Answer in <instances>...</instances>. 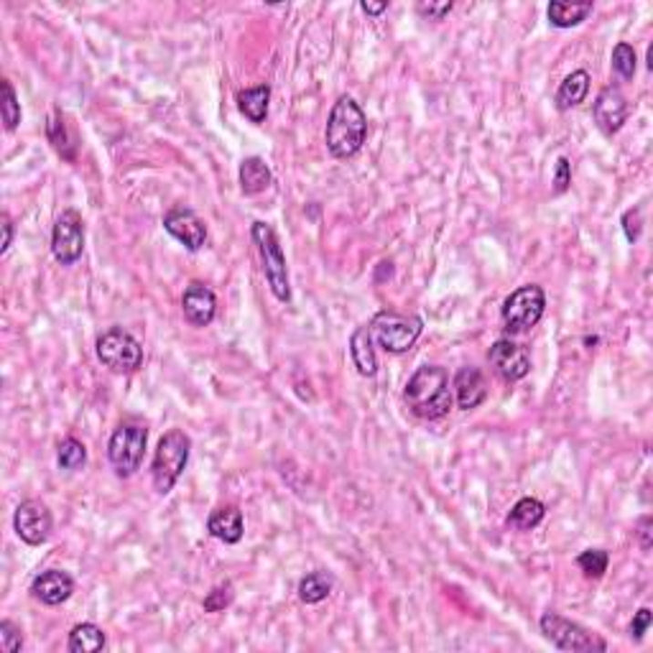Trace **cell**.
<instances>
[{
  "instance_id": "6da1fadb",
  "label": "cell",
  "mask_w": 653,
  "mask_h": 653,
  "mask_svg": "<svg viewBox=\"0 0 653 653\" xmlns=\"http://www.w3.org/2000/svg\"><path fill=\"white\" fill-rule=\"evenodd\" d=\"M403 401L409 403L411 414L424 421H437L452 411L454 396L450 390V376L440 365H421L409 378L403 389Z\"/></svg>"
},
{
  "instance_id": "52a82bcc",
  "label": "cell",
  "mask_w": 653,
  "mask_h": 653,
  "mask_svg": "<svg viewBox=\"0 0 653 653\" xmlns=\"http://www.w3.org/2000/svg\"><path fill=\"white\" fill-rule=\"evenodd\" d=\"M95 352L108 370L113 373H136L143 365V347L140 342L123 326H110L95 342Z\"/></svg>"
},
{
  "instance_id": "836d02e7",
  "label": "cell",
  "mask_w": 653,
  "mask_h": 653,
  "mask_svg": "<svg viewBox=\"0 0 653 653\" xmlns=\"http://www.w3.org/2000/svg\"><path fill=\"white\" fill-rule=\"evenodd\" d=\"M641 227H643V212L641 207H633L628 212L623 214V233L628 243H638L641 238Z\"/></svg>"
},
{
  "instance_id": "d4e9b609",
  "label": "cell",
  "mask_w": 653,
  "mask_h": 653,
  "mask_svg": "<svg viewBox=\"0 0 653 653\" xmlns=\"http://www.w3.org/2000/svg\"><path fill=\"white\" fill-rule=\"evenodd\" d=\"M590 0L587 3H562V0H554L549 5V24L556 26V28H572V26H579L582 21H587V16L592 13Z\"/></svg>"
},
{
  "instance_id": "7402d4cb",
  "label": "cell",
  "mask_w": 653,
  "mask_h": 653,
  "mask_svg": "<svg viewBox=\"0 0 653 653\" xmlns=\"http://www.w3.org/2000/svg\"><path fill=\"white\" fill-rule=\"evenodd\" d=\"M268 102H271V88L268 85H258V88L240 89L238 92V110L255 126H261L265 120Z\"/></svg>"
},
{
  "instance_id": "ac0fdd59",
  "label": "cell",
  "mask_w": 653,
  "mask_h": 653,
  "mask_svg": "<svg viewBox=\"0 0 653 653\" xmlns=\"http://www.w3.org/2000/svg\"><path fill=\"white\" fill-rule=\"evenodd\" d=\"M207 531L214 539L225 541V544H238L245 534L243 526V513L238 505H220L214 508L210 518H207Z\"/></svg>"
},
{
  "instance_id": "4316f807",
  "label": "cell",
  "mask_w": 653,
  "mask_h": 653,
  "mask_svg": "<svg viewBox=\"0 0 653 653\" xmlns=\"http://www.w3.org/2000/svg\"><path fill=\"white\" fill-rule=\"evenodd\" d=\"M47 136H49V143L54 146V151L59 153L62 159H67V161H75V143H72L69 133H67V123H64L62 110H51L49 123H47Z\"/></svg>"
},
{
  "instance_id": "5b68a950",
  "label": "cell",
  "mask_w": 653,
  "mask_h": 653,
  "mask_svg": "<svg viewBox=\"0 0 653 653\" xmlns=\"http://www.w3.org/2000/svg\"><path fill=\"white\" fill-rule=\"evenodd\" d=\"M424 322L416 315H399V312H378L370 322V335L378 345L390 355H403L421 337Z\"/></svg>"
},
{
  "instance_id": "5bb4252c",
  "label": "cell",
  "mask_w": 653,
  "mask_h": 653,
  "mask_svg": "<svg viewBox=\"0 0 653 653\" xmlns=\"http://www.w3.org/2000/svg\"><path fill=\"white\" fill-rule=\"evenodd\" d=\"M592 118L605 136L617 133L628 120V100L617 88H605L592 105Z\"/></svg>"
},
{
  "instance_id": "f35d334b",
  "label": "cell",
  "mask_w": 653,
  "mask_h": 653,
  "mask_svg": "<svg viewBox=\"0 0 653 653\" xmlns=\"http://www.w3.org/2000/svg\"><path fill=\"white\" fill-rule=\"evenodd\" d=\"M0 223H3V245H0V253H8L13 245V220L11 214L3 212L0 214Z\"/></svg>"
},
{
  "instance_id": "ffe728a7",
  "label": "cell",
  "mask_w": 653,
  "mask_h": 653,
  "mask_svg": "<svg viewBox=\"0 0 653 653\" xmlns=\"http://www.w3.org/2000/svg\"><path fill=\"white\" fill-rule=\"evenodd\" d=\"M350 355L358 373L365 378H373L378 373V358L373 350V335L370 326H358L350 337Z\"/></svg>"
},
{
  "instance_id": "30bf717a",
  "label": "cell",
  "mask_w": 653,
  "mask_h": 653,
  "mask_svg": "<svg viewBox=\"0 0 653 653\" xmlns=\"http://www.w3.org/2000/svg\"><path fill=\"white\" fill-rule=\"evenodd\" d=\"M85 251V223L75 210H64L51 233V253L57 258V264L72 265L82 258Z\"/></svg>"
},
{
  "instance_id": "9a60e30c",
  "label": "cell",
  "mask_w": 653,
  "mask_h": 653,
  "mask_svg": "<svg viewBox=\"0 0 653 653\" xmlns=\"http://www.w3.org/2000/svg\"><path fill=\"white\" fill-rule=\"evenodd\" d=\"M181 312L192 326H210L217 315V296L202 281H192L181 296Z\"/></svg>"
},
{
  "instance_id": "7c38bea8",
  "label": "cell",
  "mask_w": 653,
  "mask_h": 653,
  "mask_svg": "<svg viewBox=\"0 0 653 653\" xmlns=\"http://www.w3.org/2000/svg\"><path fill=\"white\" fill-rule=\"evenodd\" d=\"M163 230L192 253H197L207 243L204 220L194 210H189V207H174L171 212L163 214Z\"/></svg>"
},
{
  "instance_id": "277c9868",
  "label": "cell",
  "mask_w": 653,
  "mask_h": 653,
  "mask_svg": "<svg viewBox=\"0 0 653 653\" xmlns=\"http://www.w3.org/2000/svg\"><path fill=\"white\" fill-rule=\"evenodd\" d=\"M253 243L258 245L261 253V261H264V274L268 286L274 291L278 302L289 304L291 302V284H289V268H286V255L281 251V243H278L274 227L268 223H253L251 227Z\"/></svg>"
},
{
  "instance_id": "ab89813d",
  "label": "cell",
  "mask_w": 653,
  "mask_h": 653,
  "mask_svg": "<svg viewBox=\"0 0 653 653\" xmlns=\"http://www.w3.org/2000/svg\"><path fill=\"white\" fill-rule=\"evenodd\" d=\"M360 8H363V13H368V16H380L383 11H389V3H386V0H383V3H368V0H363Z\"/></svg>"
},
{
  "instance_id": "603a6c76",
  "label": "cell",
  "mask_w": 653,
  "mask_h": 653,
  "mask_svg": "<svg viewBox=\"0 0 653 653\" xmlns=\"http://www.w3.org/2000/svg\"><path fill=\"white\" fill-rule=\"evenodd\" d=\"M105 646H108V636L95 623H79V626H75L72 633H69V643H67V648L72 653H98Z\"/></svg>"
},
{
  "instance_id": "f1b7e54d",
  "label": "cell",
  "mask_w": 653,
  "mask_h": 653,
  "mask_svg": "<svg viewBox=\"0 0 653 653\" xmlns=\"http://www.w3.org/2000/svg\"><path fill=\"white\" fill-rule=\"evenodd\" d=\"M607 565H610V556L605 549H587L577 556V566L585 572V577L590 579H600L607 572Z\"/></svg>"
},
{
  "instance_id": "d6986e66",
  "label": "cell",
  "mask_w": 653,
  "mask_h": 653,
  "mask_svg": "<svg viewBox=\"0 0 653 653\" xmlns=\"http://www.w3.org/2000/svg\"><path fill=\"white\" fill-rule=\"evenodd\" d=\"M240 192L245 194V197H255V194H261L265 189L271 187V181H274V174H271V169H268V163L261 159V156H248V159H243L240 161Z\"/></svg>"
},
{
  "instance_id": "e575fe53",
  "label": "cell",
  "mask_w": 653,
  "mask_h": 653,
  "mask_svg": "<svg viewBox=\"0 0 653 653\" xmlns=\"http://www.w3.org/2000/svg\"><path fill=\"white\" fill-rule=\"evenodd\" d=\"M569 184H572V163L562 156L556 161V171H554V194H565Z\"/></svg>"
},
{
  "instance_id": "484cf974",
  "label": "cell",
  "mask_w": 653,
  "mask_h": 653,
  "mask_svg": "<svg viewBox=\"0 0 653 653\" xmlns=\"http://www.w3.org/2000/svg\"><path fill=\"white\" fill-rule=\"evenodd\" d=\"M335 590V577L326 572H309L306 577L299 582V600L306 605H316L326 600Z\"/></svg>"
},
{
  "instance_id": "d590c367",
  "label": "cell",
  "mask_w": 653,
  "mask_h": 653,
  "mask_svg": "<svg viewBox=\"0 0 653 653\" xmlns=\"http://www.w3.org/2000/svg\"><path fill=\"white\" fill-rule=\"evenodd\" d=\"M651 610L648 607H641L638 613H636V617H633V623H630V638L636 643H641L643 641V636L648 633V628H651Z\"/></svg>"
},
{
  "instance_id": "d6a6232c",
  "label": "cell",
  "mask_w": 653,
  "mask_h": 653,
  "mask_svg": "<svg viewBox=\"0 0 653 653\" xmlns=\"http://www.w3.org/2000/svg\"><path fill=\"white\" fill-rule=\"evenodd\" d=\"M24 648V633L21 628L11 623V620H3L0 623V651L3 653H18Z\"/></svg>"
},
{
  "instance_id": "4dcf8cb0",
  "label": "cell",
  "mask_w": 653,
  "mask_h": 653,
  "mask_svg": "<svg viewBox=\"0 0 653 653\" xmlns=\"http://www.w3.org/2000/svg\"><path fill=\"white\" fill-rule=\"evenodd\" d=\"M0 88H3V123H5V130L13 133L21 123V102L16 98V89L8 79H3Z\"/></svg>"
},
{
  "instance_id": "74e56055",
  "label": "cell",
  "mask_w": 653,
  "mask_h": 653,
  "mask_svg": "<svg viewBox=\"0 0 653 653\" xmlns=\"http://www.w3.org/2000/svg\"><path fill=\"white\" fill-rule=\"evenodd\" d=\"M651 526H653V518L651 515H643L641 521H638V541H641V549L643 552H648L651 549Z\"/></svg>"
},
{
  "instance_id": "e0dca14e",
  "label": "cell",
  "mask_w": 653,
  "mask_h": 653,
  "mask_svg": "<svg viewBox=\"0 0 653 653\" xmlns=\"http://www.w3.org/2000/svg\"><path fill=\"white\" fill-rule=\"evenodd\" d=\"M452 386H454L457 406H460L462 411H472V409H478L480 403L488 399V383H485V376L480 373L475 365L460 368L457 376H454Z\"/></svg>"
},
{
  "instance_id": "3957f363",
  "label": "cell",
  "mask_w": 653,
  "mask_h": 653,
  "mask_svg": "<svg viewBox=\"0 0 653 653\" xmlns=\"http://www.w3.org/2000/svg\"><path fill=\"white\" fill-rule=\"evenodd\" d=\"M189 452H192V440L181 429H171V431H166L159 440V447L153 452L151 462L153 488H156L159 495L171 492L176 480L181 478V472L187 470Z\"/></svg>"
},
{
  "instance_id": "44dd1931",
  "label": "cell",
  "mask_w": 653,
  "mask_h": 653,
  "mask_svg": "<svg viewBox=\"0 0 653 653\" xmlns=\"http://www.w3.org/2000/svg\"><path fill=\"white\" fill-rule=\"evenodd\" d=\"M587 92H590V75L585 72V69H577V72H572L569 77H565V82L559 85L556 89V110H572V108H577L579 102H585L587 98Z\"/></svg>"
},
{
  "instance_id": "1f68e13d",
  "label": "cell",
  "mask_w": 653,
  "mask_h": 653,
  "mask_svg": "<svg viewBox=\"0 0 653 653\" xmlns=\"http://www.w3.org/2000/svg\"><path fill=\"white\" fill-rule=\"evenodd\" d=\"M636 49L626 44V41H620L616 44V49H613V69H616L617 75L623 77V79H633L636 75Z\"/></svg>"
},
{
  "instance_id": "ba28073f",
  "label": "cell",
  "mask_w": 653,
  "mask_h": 653,
  "mask_svg": "<svg viewBox=\"0 0 653 653\" xmlns=\"http://www.w3.org/2000/svg\"><path fill=\"white\" fill-rule=\"evenodd\" d=\"M541 633L549 638V641L562 648V651H575V653H605L607 651V643L592 633V630L582 628L579 623H572L566 620L559 613H544L539 620Z\"/></svg>"
},
{
  "instance_id": "83f0119b",
  "label": "cell",
  "mask_w": 653,
  "mask_h": 653,
  "mask_svg": "<svg viewBox=\"0 0 653 653\" xmlns=\"http://www.w3.org/2000/svg\"><path fill=\"white\" fill-rule=\"evenodd\" d=\"M57 462H59L62 470H79V467H85V462H88V447L79 440H75V437H69V440H64L62 444H59Z\"/></svg>"
},
{
  "instance_id": "cb8c5ba5",
  "label": "cell",
  "mask_w": 653,
  "mask_h": 653,
  "mask_svg": "<svg viewBox=\"0 0 653 653\" xmlns=\"http://www.w3.org/2000/svg\"><path fill=\"white\" fill-rule=\"evenodd\" d=\"M544 515H546L544 503L536 501V498H521V501L511 508V513H508L505 521H508V526L515 528V531H531V528H536L541 521H544Z\"/></svg>"
},
{
  "instance_id": "4fadbf2b",
  "label": "cell",
  "mask_w": 653,
  "mask_h": 653,
  "mask_svg": "<svg viewBox=\"0 0 653 653\" xmlns=\"http://www.w3.org/2000/svg\"><path fill=\"white\" fill-rule=\"evenodd\" d=\"M490 365L495 368V373L508 380V383H515V380H523V378L531 373V358H528V350L523 345H518L513 339H498L488 352Z\"/></svg>"
},
{
  "instance_id": "7a4b0ae2",
  "label": "cell",
  "mask_w": 653,
  "mask_h": 653,
  "mask_svg": "<svg viewBox=\"0 0 653 653\" xmlns=\"http://www.w3.org/2000/svg\"><path fill=\"white\" fill-rule=\"evenodd\" d=\"M365 139H368V118H365L363 108L355 102V98L342 95L332 105L329 118H326V151L335 159H350L363 149Z\"/></svg>"
},
{
  "instance_id": "2e32d148",
  "label": "cell",
  "mask_w": 653,
  "mask_h": 653,
  "mask_svg": "<svg viewBox=\"0 0 653 653\" xmlns=\"http://www.w3.org/2000/svg\"><path fill=\"white\" fill-rule=\"evenodd\" d=\"M72 592H75V579L62 569H47L31 582V595L38 603L49 605V607L67 603L72 597Z\"/></svg>"
},
{
  "instance_id": "8992f818",
  "label": "cell",
  "mask_w": 653,
  "mask_h": 653,
  "mask_svg": "<svg viewBox=\"0 0 653 653\" xmlns=\"http://www.w3.org/2000/svg\"><path fill=\"white\" fill-rule=\"evenodd\" d=\"M149 444V429L140 424H120L108 441V460L118 478L136 475L143 465V454Z\"/></svg>"
},
{
  "instance_id": "f546056e",
  "label": "cell",
  "mask_w": 653,
  "mask_h": 653,
  "mask_svg": "<svg viewBox=\"0 0 653 653\" xmlns=\"http://www.w3.org/2000/svg\"><path fill=\"white\" fill-rule=\"evenodd\" d=\"M235 600V590H233V582H220L214 585L212 590L207 592V597L202 600L204 613H223L225 607H230Z\"/></svg>"
},
{
  "instance_id": "9c48e42d",
  "label": "cell",
  "mask_w": 653,
  "mask_h": 653,
  "mask_svg": "<svg viewBox=\"0 0 653 653\" xmlns=\"http://www.w3.org/2000/svg\"><path fill=\"white\" fill-rule=\"evenodd\" d=\"M546 309V294L539 284H526L521 289H515L505 302H503L501 316L505 329L511 335H521L539 325L541 316Z\"/></svg>"
},
{
  "instance_id": "8d00e7d4",
  "label": "cell",
  "mask_w": 653,
  "mask_h": 653,
  "mask_svg": "<svg viewBox=\"0 0 653 653\" xmlns=\"http://www.w3.org/2000/svg\"><path fill=\"white\" fill-rule=\"evenodd\" d=\"M416 11L421 13L429 21H444V16L452 13V3H419Z\"/></svg>"
},
{
  "instance_id": "8fae6325",
  "label": "cell",
  "mask_w": 653,
  "mask_h": 653,
  "mask_svg": "<svg viewBox=\"0 0 653 653\" xmlns=\"http://www.w3.org/2000/svg\"><path fill=\"white\" fill-rule=\"evenodd\" d=\"M13 528L18 534V539L28 544V546H41L47 544L51 536V528H54V518L47 503L41 501H24L16 513H13Z\"/></svg>"
}]
</instances>
